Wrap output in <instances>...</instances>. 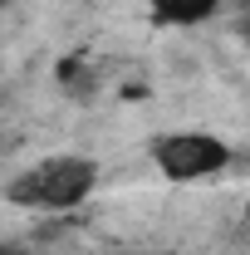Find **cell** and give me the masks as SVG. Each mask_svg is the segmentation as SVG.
<instances>
[{
	"mask_svg": "<svg viewBox=\"0 0 250 255\" xmlns=\"http://www.w3.org/2000/svg\"><path fill=\"white\" fill-rule=\"evenodd\" d=\"M147 157H152L162 182H172V187H196V182L221 177V172L236 162V147H231L226 137H216V132H206V128H177V132H157L152 147H147Z\"/></svg>",
	"mask_w": 250,
	"mask_h": 255,
	"instance_id": "7a4b0ae2",
	"label": "cell"
},
{
	"mask_svg": "<svg viewBox=\"0 0 250 255\" xmlns=\"http://www.w3.org/2000/svg\"><path fill=\"white\" fill-rule=\"evenodd\" d=\"M103 255H118V251H103ZM152 255H177V251H152Z\"/></svg>",
	"mask_w": 250,
	"mask_h": 255,
	"instance_id": "8992f818",
	"label": "cell"
},
{
	"mask_svg": "<svg viewBox=\"0 0 250 255\" xmlns=\"http://www.w3.org/2000/svg\"><path fill=\"white\" fill-rule=\"evenodd\" d=\"M236 30H241V39L250 44V5H246V15H241V25H236Z\"/></svg>",
	"mask_w": 250,
	"mask_h": 255,
	"instance_id": "5b68a950",
	"label": "cell"
},
{
	"mask_svg": "<svg viewBox=\"0 0 250 255\" xmlns=\"http://www.w3.org/2000/svg\"><path fill=\"white\" fill-rule=\"evenodd\" d=\"M98 167L89 152H49L5 182V201L20 211H79L98 191Z\"/></svg>",
	"mask_w": 250,
	"mask_h": 255,
	"instance_id": "6da1fadb",
	"label": "cell"
},
{
	"mask_svg": "<svg viewBox=\"0 0 250 255\" xmlns=\"http://www.w3.org/2000/svg\"><path fill=\"white\" fill-rule=\"evenodd\" d=\"M246 226H250V206H246Z\"/></svg>",
	"mask_w": 250,
	"mask_h": 255,
	"instance_id": "52a82bcc",
	"label": "cell"
},
{
	"mask_svg": "<svg viewBox=\"0 0 250 255\" xmlns=\"http://www.w3.org/2000/svg\"><path fill=\"white\" fill-rule=\"evenodd\" d=\"M59 84L69 94H89V89H94V74H89V64L79 59V54H69V59L59 64Z\"/></svg>",
	"mask_w": 250,
	"mask_h": 255,
	"instance_id": "277c9868",
	"label": "cell"
},
{
	"mask_svg": "<svg viewBox=\"0 0 250 255\" xmlns=\"http://www.w3.org/2000/svg\"><path fill=\"white\" fill-rule=\"evenodd\" d=\"M226 0H152V25L162 30H196L206 20H216Z\"/></svg>",
	"mask_w": 250,
	"mask_h": 255,
	"instance_id": "3957f363",
	"label": "cell"
}]
</instances>
